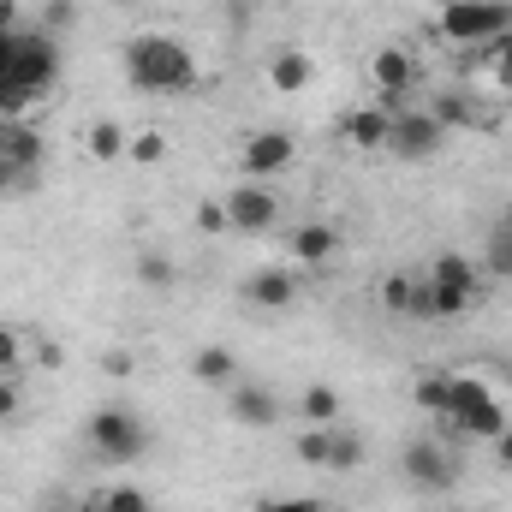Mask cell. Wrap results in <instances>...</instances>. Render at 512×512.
Wrapping results in <instances>:
<instances>
[{
	"label": "cell",
	"instance_id": "4dcf8cb0",
	"mask_svg": "<svg viewBox=\"0 0 512 512\" xmlns=\"http://www.w3.org/2000/svg\"><path fill=\"white\" fill-rule=\"evenodd\" d=\"M256 512H322V501L316 495H262Z\"/></svg>",
	"mask_w": 512,
	"mask_h": 512
},
{
	"label": "cell",
	"instance_id": "ee69618b",
	"mask_svg": "<svg viewBox=\"0 0 512 512\" xmlns=\"http://www.w3.org/2000/svg\"><path fill=\"white\" fill-rule=\"evenodd\" d=\"M149 512H155V507H149Z\"/></svg>",
	"mask_w": 512,
	"mask_h": 512
},
{
	"label": "cell",
	"instance_id": "7c38bea8",
	"mask_svg": "<svg viewBox=\"0 0 512 512\" xmlns=\"http://www.w3.org/2000/svg\"><path fill=\"white\" fill-rule=\"evenodd\" d=\"M298 292H304L298 268H256L251 280H245V304H251V310H268V316L292 310V304H298Z\"/></svg>",
	"mask_w": 512,
	"mask_h": 512
},
{
	"label": "cell",
	"instance_id": "ffe728a7",
	"mask_svg": "<svg viewBox=\"0 0 512 512\" xmlns=\"http://www.w3.org/2000/svg\"><path fill=\"white\" fill-rule=\"evenodd\" d=\"M191 376L203 387H221V393H227V387L239 382V358H233L227 346H197V352H191Z\"/></svg>",
	"mask_w": 512,
	"mask_h": 512
},
{
	"label": "cell",
	"instance_id": "3957f363",
	"mask_svg": "<svg viewBox=\"0 0 512 512\" xmlns=\"http://www.w3.org/2000/svg\"><path fill=\"white\" fill-rule=\"evenodd\" d=\"M435 429H441V441H495L507 429V399H495L489 382L453 370V393H447V411L435 417Z\"/></svg>",
	"mask_w": 512,
	"mask_h": 512
},
{
	"label": "cell",
	"instance_id": "4fadbf2b",
	"mask_svg": "<svg viewBox=\"0 0 512 512\" xmlns=\"http://www.w3.org/2000/svg\"><path fill=\"white\" fill-rule=\"evenodd\" d=\"M376 298H382L387 316H405V322H435V316H429V286H423V274L393 268V274H382Z\"/></svg>",
	"mask_w": 512,
	"mask_h": 512
},
{
	"label": "cell",
	"instance_id": "e575fe53",
	"mask_svg": "<svg viewBox=\"0 0 512 512\" xmlns=\"http://www.w3.org/2000/svg\"><path fill=\"white\" fill-rule=\"evenodd\" d=\"M72 24V0H48V18H42V30H66Z\"/></svg>",
	"mask_w": 512,
	"mask_h": 512
},
{
	"label": "cell",
	"instance_id": "44dd1931",
	"mask_svg": "<svg viewBox=\"0 0 512 512\" xmlns=\"http://www.w3.org/2000/svg\"><path fill=\"white\" fill-rule=\"evenodd\" d=\"M298 417L316 423V429H334V423H340V393H334L328 382H310L304 393H298Z\"/></svg>",
	"mask_w": 512,
	"mask_h": 512
},
{
	"label": "cell",
	"instance_id": "ac0fdd59",
	"mask_svg": "<svg viewBox=\"0 0 512 512\" xmlns=\"http://www.w3.org/2000/svg\"><path fill=\"white\" fill-rule=\"evenodd\" d=\"M292 256H298L304 268H328V262L340 256V227H328V221H304V227L292 233Z\"/></svg>",
	"mask_w": 512,
	"mask_h": 512
},
{
	"label": "cell",
	"instance_id": "277c9868",
	"mask_svg": "<svg viewBox=\"0 0 512 512\" xmlns=\"http://www.w3.org/2000/svg\"><path fill=\"white\" fill-rule=\"evenodd\" d=\"M429 30L447 48H495L512 30V0H459V6H441L429 18Z\"/></svg>",
	"mask_w": 512,
	"mask_h": 512
},
{
	"label": "cell",
	"instance_id": "83f0119b",
	"mask_svg": "<svg viewBox=\"0 0 512 512\" xmlns=\"http://www.w3.org/2000/svg\"><path fill=\"white\" fill-rule=\"evenodd\" d=\"M137 280H143V286H161V292H167V286H173V280H179V268H173V262H167V256L143 251V256H137Z\"/></svg>",
	"mask_w": 512,
	"mask_h": 512
},
{
	"label": "cell",
	"instance_id": "74e56055",
	"mask_svg": "<svg viewBox=\"0 0 512 512\" xmlns=\"http://www.w3.org/2000/svg\"><path fill=\"white\" fill-rule=\"evenodd\" d=\"M36 512H78V507H72L66 495H48V501H42V507H36Z\"/></svg>",
	"mask_w": 512,
	"mask_h": 512
},
{
	"label": "cell",
	"instance_id": "ba28073f",
	"mask_svg": "<svg viewBox=\"0 0 512 512\" xmlns=\"http://www.w3.org/2000/svg\"><path fill=\"white\" fill-rule=\"evenodd\" d=\"M399 471H405V483L423 489V495H447V489L459 483V459L447 453V441H405V447H399Z\"/></svg>",
	"mask_w": 512,
	"mask_h": 512
},
{
	"label": "cell",
	"instance_id": "f546056e",
	"mask_svg": "<svg viewBox=\"0 0 512 512\" xmlns=\"http://www.w3.org/2000/svg\"><path fill=\"white\" fill-rule=\"evenodd\" d=\"M24 417V376H0V423Z\"/></svg>",
	"mask_w": 512,
	"mask_h": 512
},
{
	"label": "cell",
	"instance_id": "8fae6325",
	"mask_svg": "<svg viewBox=\"0 0 512 512\" xmlns=\"http://www.w3.org/2000/svg\"><path fill=\"white\" fill-rule=\"evenodd\" d=\"M417 54L411 48H399V42H387L376 48V60H370V84H376V96H382L387 108H405V96L417 90Z\"/></svg>",
	"mask_w": 512,
	"mask_h": 512
},
{
	"label": "cell",
	"instance_id": "7a4b0ae2",
	"mask_svg": "<svg viewBox=\"0 0 512 512\" xmlns=\"http://www.w3.org/2000/svg\"><path fill=\"white\" fill-rule=\"evenodd\" d=\"M126 84L137 96H191L197 90V60L173 30H137L120 48Z\"/></svg>",
	"mask_w": 512,
	"mask_h": 512
},
{
	"label": "cell",
	"instance_id": "603a6c76",
	"mask_svg": "<svg viewBox=\"0 0 512 512\" xmlns=\"http://www.w3.org/2000/svg\"><path fill=\"white\" fill-rule=\"evenodd\" d=\"M447 393H453V370H423V376L411 382L417 411H429V417H441V411H447Z\"/></svg>",
	"mask_w": 512,
	"mask_h": 512
},
{
	"label": "cell",
	"instance_id": "8d00e7d4",
	"mask_svg": "<svg viewBox=\"0 0 512 512\" xmlns=\"http://www.w3.org/2000/svg\"><path fill=\"white\" fill-rule=\"evenodd\" d=\"M489 447H495V465H501V471H512V423L495 435V441H489Z\"/></svg>",
	"mask_w": 512,
	"mask_h": 512
},
{
	"label": "cell",
	"instance_id": "9a60e30c",
	"mask_svg": "<svg viewBox=\"0 0 512 512\" xmlns=\"http://www.w3.org/2000/svg\"><path fill=\"white\" fill-rule=\"evenodd\" d=\"M0 161H12L18 173H42L48 161V143L30 120H0Z\"/></svg>",
	"mask_w": 512,
	"mask_h": 512
},
{
	"label": "cell",
	"instance_id": "60d3db41",
	"mask_svg": "<svg viewBox=\"0 0 512 512\" xmlns=\"http://www.w3.org/2000/svg\"><path fill=\"white\" fill-rule=\"evenodd\" d=\"M322 512H340V507H322Z\"/></svg>",
	"mask_w": 512,
	"mask_h": 512
},
{
	"label": "cell",
	"instance_id": "f1b7e54d",
	"mask_svg": "<svg viewBox=\"0 0 512 512\" xmlns=\"http://www.w3.org/2000/svg\"><path fill=\"white\" fill-rule=\"evenodd\" d=\"M161 155H167V137H161L155 126L137 131V137H131V149H126V161H137V167H155Z\"/></svg>",
	"mask_w": 512,
	"mask_h": 512
},
{
	"label": "cell",
	"instance_id": "cb8c5ba5",
	"mask_svg": "<svg viewBox=\"0 0 512 512\" xmlns=\"http://www.w3.org/2000/svg\"><path fill=\"white\" fill-rule=\"evenodd\" d=\"M328 447H334V429H316V423H304L298 429V465H310V471H328Z\"/></svg>",
	"mask_w": 512,
	"mask_h": 512
},
{
	"label": "cell",
	"instance_id": "d590c367",
	"mask_svg": "<svg viewBox=\"0 0 512 512\" xmlns=\"http://www.w3.org/2000/svg\"><path fill=\"white\" fill-rule=\"evenodd\" d=\"M24 12H18V0H0V36H18L24 24H18Z\"/></svg>",
	"mask_w": 512,
	"mask_h": 512
},
{
	"label": "cell",
	"instance_id": "5bb4252c",
	"mask_svg": "<svg viewBox=\"0 0 512 512\" xmlns=\"http://www.w3.org/2000/svg\"><path fill=\"white\" fill-rule=\"evenodd\" d=\"M280 411H286V405H280L274 387H262V382H233L227 387V417L245 423V429H274Z\"/></svg>",
	"mask_w": 512,
	"mask_h": 512
},
{
	"label": "cell",
	"instance_id": "484cf974",
	"mask_svg": "<svg viewBox=\"0 0 512 512\" xmlns=\"http://www.w3.org/2000/svg\"><path fill=\"white\" fill-rule=\"evenodd\" d=\"M24 364H30V334L0 322V376H24Z\"/></svg>",
	"mask_w": 512,
	"mask_h": 512
},
{
	"label": "cell",
	"instance_id": "52a82bcc",
	"mask_svg": "<svg viewBox=\"0 0 512 512\" xmlns=\"http://www.w3.org/2000/svg\"><path fill=\"white\" fill-rule=\"evenodd\" d=\"M441 149H447V126H441L429 108H393L382 155L405 161V167H423V161H435Z\"/></svg>",
	"mask_w": 512,
	"mask_h": 512
},
{
	"label": "cell",
	"instance_id": "b9f144b4",
	"mask_svg": "<svg viewBox=\"0 0 512 512\" xmlns=\"http://www.w3.org/2000/svg\"><path fill=\"white\" fill-rule=\"evenodd\" d=\"M417 512H435V507H417Z\"/></svg>",
	"mask_w": 512,
	"mask_h": 512
},
{
	"label": "cell",
	"instance_id": "f35d334b",
	"mask_svg": "<svg viewBox=\"0 0 512 512\" xmlns=\"http://www.w3.org/2000/svg\"><path fill=\"white\" fill-rule=\"evenodd\" d=\"M441 6H459V0H435V12H441Z\"/></svg>",
	"mask_w": 512,
	"mask_h": 512
},
{
	"label": "cell",
	"instance_id": "e0dca14e",
	"mask_svg": "<svg viewBox=\"0 0 512 512\" xmlns=\"http://www.w3.org/2000/svg\"><path fill=\"white\" fill-rule=\"evenodd\" d=\"M387 120H393V108H387V102L352 108V114H346V143H352V149H364V155H382V143H387Z\"/></svg>",
	"mask_w": 512,
	"mask_h": 512
},
{
	"label": "cell",
	"instance_id": "d6986e66",
	"mask_svg": "<svg viewBox=\"0 0 512 512\" xmlns=\"http://www.w3.org/2000/svg\"><path fill=\"white\" fill-rule=\"evenodd\" d=\"M126 149H131V131L120 126V120H90V126H84V155H90V161L108 167V161H126Z\"/></svg>",
	"mask_w": 512,
	"mask_h": 512
},
{
	"label": "cell",
	"instance_id": "ab89813d",
	"mask_svg": "<svg viewBox=\"0 0 512 512\" xmlns=\"http://www.w3.org/2000/svg\"><path fill=\"white\" fill-rule=\"evenodd\" d=\"M120 6H137V0H120Z\"/></svg>",
	"mask_w": 512,
	"mask_h": 512
},
{
	"label": "cell",
	"instance_id": "d6a6232c",
	"mask_svg": "<svg viewBox=\"0 0 512 512\" xmlns=\"http://www.w3.org/2000/svg\"><path fill=\"white\" fill-rule=\"evenodd\" d=\"M197 233H233L227 203H197Z\"/></svg>",
	"mask_w": 512,
	"mask_h": 512
},
{
	"label": "cell",
	"instance_id": "d4e9b609",
	"mask_svg": "<svg viewBox=\"0 0 512 512\" xmlns=\"http://www.w3.org/2000/svg\"><path fill=\"white\" fill-rule=\"evenodd\" d=\"M370 453H364V435H352V429H340L334 423V447H328V471H358Z\"/></svg>",
	"mask_w": 512,
	"mask_h": 512
},
{
	"label": "cell",
	"instance_id": "836d02e7",
	"mask_svg": "<svg viewBox=\"0 0 512 512\" xmlns=\"http://www.w3.org/2000/svg\"><path fill=\"white\" fill-rule=\"evenodd\" d=\"M36 185V173H18L12 161H0V197H18V191H30Z\"/></svg>",
	"mask_w": 512,
	"mask_h": 512
},
{
	"label": "cell",
	"instance_id": "8992f818",
	"mask_svg": "<svg viewBox=\"0 0 512 512\" xmlns=\"http://www.w3.org/2000/svg\"><path fill=\"white\" fill-rule=\"evenodd\" d=\"M84 441H90L96 459H108V465H131V459H143L149 429H143V417L126 411V405H102V411H90Z\"/></svg>",
	"mask_w": 512,
	"mask_h": 512
},
{
	"label": "cell",
	"instance_id": "7bdbcfd3",
	"mask_svg": "<svg viewBox=\"0 0 512 512\" xmlns=\"http://www.w3.org/2000/svg\"><path fill=\"white\" fill-rule=\"evenodd\" d=\"M84 512H96V507H84Z\"/></svg>",
	"mask_w": 512,
	"mask_h": 512
},
{
	"label": "cell",
	"instance_id": "4316f807",
	"mask_svg": "<svg viewBox=\"0 0 512 512\" xmlns=\"http://www.w3.org/2000/svg\"><path fill=\"white\" fill-rule=\"evenodd\" d=\"M96 512H149V495L143 489H131V483H108V489H96Z\"/></svg>",
	"mask_w": 512,
	"mask_h": 512
},
{
	"label": "cell",
	"instance_id": "9c48e42d",
	"mask_svg": "<svg viewBox=\"0 0 512 512\" xmlns=\"http://www.w3.org/2000/svg\"><path fill=\"white\" fill-rule=\"evenodd\" d=\"M221 203H227L233 233H251V239H262V233H274V227H280V197H274L268 185H256V179H239Z\"/></svg>",
	"mask_w": 512,
	"mask_h": 512
},
{
	"label": "cell",
	"instance_id": "7402d4cb",
	"mask_svg": "<svg viewBox=\"0 0 512 512\" xmlns=\"http://www.w3.org/2000/svg\"><path fill=\"white\" fill-rule=\"evenodd\" d=\"M483 262H489L495 280H512V209L489 227V239H483Z\"/></svg>",
	"mask_w": 512,
	"mask_h": 512
},
{
	"label": "cell",
	"instance_id": "30bf717a",
	"mask_svg": "<svg viewBox=\"0 0 512 512\" xmlns=\"http://www.w3.org/2000/svg\"><path fill=\"white\" fill-rule=\"evenodd\" d=\"M292 161H298V137H292V131H251L245 149H239V173L256 179V185L280 179Z\"/></svg>",
	"mask_w": 512,
	"mask_h": 512
},
{
	"label": "cell",
	"instance_id": "5b68a950",
	"mask_svg": "<svg viewBox=\"0 0 512 512\" xmlns=\"http://www.w3.org/2000/svg\"><path fill=\"white\" fill-rule=\"evenodd\" d=\"M423 286H429V316H435V322H453V316H465V310L477 304L483 274H477V262H471V256L441 251V256H429Z\"/></svg>",
	"mask_w": 512,
	"mask_h": 512
},
{
	"label": "cell",
	"instance_id": "2e32d148",
	"mask_svg": "<svg viewBox=\"0 0 512 512\" xmlns=\"http://www.w3.org/2000/svg\"><path fill=\"white\" fill-rule=\"evenodd\" d=\"M262 72H268V84H274L280 96H304V90H310V78H316V60H310L304 48H280Z\"/></svg>",
	"mask_w": 512,
	"mask_h": 512
},
{
	"label": "cell",
	"instance_id": "6da1fadb",
	"mask_svg": "<svg viewBox=\"0 0 512 512\" xmlns=\"http://www.w3.org/2000/svg\"><path fill=\"white\" fill-rule=\"evenodd\" d=\"M60 78V42L54 30H18L0 60V120H30V108Z\"/></svg>",
	"mask_w": 512,
	"mask_h": 512
},
{
	"label": "cell",
	"instance_id": "1f68e13d",
	"mask_svg": "<svg viewBox=\"0 0 512 512\" xmlns=\"http://www.w3.org/2000/svg\"><path fill=\"white\" fill-rule=\"evenodd\" d=\"M483 54L495 60V66H489V72H495V84H501V90H512V30L495 42V48H483Z\"/></svg>",
	"mask_w": 512,
	"mask_h": 512
}]
</instances>
